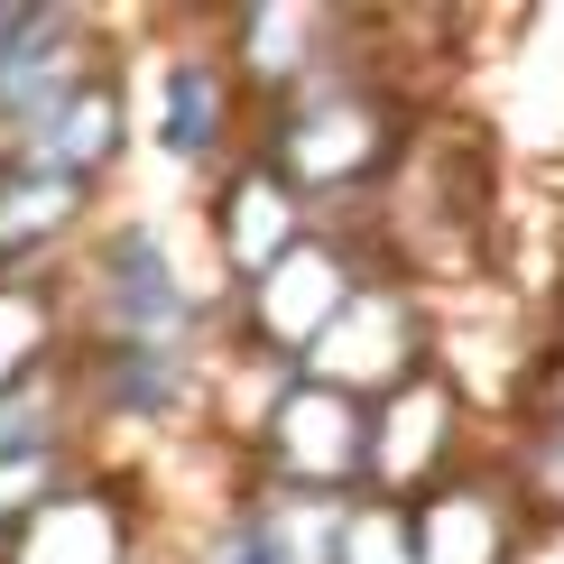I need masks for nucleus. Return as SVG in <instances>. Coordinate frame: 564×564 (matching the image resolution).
Masks as SVG:
<instances>
[{
	"instance_id": "2",
	"label": "nucleus",
	"mask_w": 564,
	"mask_h": 564,
	"mask_svg": "<svg viewBox=\"0 0 564 564\" xmlns=\"http://www.w3.org/2000/svg\"><path fill=\"white\" fill-rule=\"evenodd\" d=\"M65 305H75L84 351H214L223 288L185 278V250L158 214H102L84 250L65 260Z\"/></svg>"
},
{
	"instance_id": "12",
	"label": "nucleus",
	"mask_w": 564,
	"mask_h": 564,
	"mask_svg": "<svg viewBox=\"0 0 564 564\" xmlns=\"http://www.w3.org/2000/svg\"><path fill=\"white\" fill-rule=\"evenodd\" d=\"M195 231H204V250H214V288L231 296V288H250L269 260H288L305 231H315V214H305L288 185L241 149V158H231V167L195 195Z\"/></svg>"
},
{
	"instance_id": "4",
	"label": "nucleus",
	"mask_w": 564,
	"mask_h": 564,
	"mask_svg": "<svg viewBox=\"0 0 564 564\" xmlns=\"http://www.w3.org/2000/svg\"><path fill=\"white\" fill-rule=\"evenodd\" d=\"M139 130H149V149L167 158L195 195L250 149V93H241V75H231L223 37H214V10L176 19V29L158 37L149 93H139Z\"/></svg>"
},
{
	"instance_id": "11",
	"label": "nucleus",
	"mask_w": 564,
	"mask_h": 564,
	"mask_svg": "<svg viewBox=\"0 0 564 564\" xmlns=\"http://www.w3.org/2000/svg\"><path fill=\"white\" fill-rule=\"evenodd\" d=\"M351 19L361 10H334V0H241V10H214V37L241 75L250 111L278 102V93L315 84L324 65L351 46Z\"/></svg>"
},
{
	"instance_id": "8",
	"label": "nucleus",
	"mask_w": 564,
	"mask_h": 564,
	"mask_svg": "<svg viewBox=\"0 0 564 564\" xmlns=\"http://www.w3.org/2000/svg\"><path fill=\"white\" fill-rule=\"evenodd\" d=\"M0 564H158V509H149L139 463L93 454L75 481H56L0 536Z\"/></svg>"
},
{
	"instance_id": "10",
	"label": "nucleus",
	"mask_w": 564,
	"mask_h": 564,
	"mask_svg": "<svg viewBox=\"0 0 564 564\" xmlns=\"http://www.w3.org/2000/svg\"><path fill=\"white\" fill-rule=\"evenodd\" d=\"M408 546H416V564H536L546 536H536L528 500L509 490L500 454L481 444L454 481H435V490L408 500Z\"/></svg>"
},
{
	"instance_id": "15",
	"label": "nucleus",
	"mask_w": 564,
	"mask_h": 564,
	"mask_svg": "<svg viewBox=\"0 0 564 564\" xmlns=\"http://www.w3.org/2000/svg\"><path fill=\"white\" fill-rule=\"evenodd\" d=\"M75 351V305H65V278H10L0 288V389L37 380Z\"/></svg>"
},
{
	"instance_id": "13",
	"label": "nucleus",
	"mask_w": 564,
	"mask_h": 564,
	"mask_svg": "<svg viewBox=\"0 0 564 564\" xmlns=\"http://www.w3.org/2000/svg\"><path fill=\"white\" fill-rule=\"evenodd\" d=\"M93 223H102V195L93 185L0 149V288L10 278H65V260L84 250Z\"/></svg>"
},
{
	"instance_id": "6",
	"label": "nucleus",
	"mask_w": 564,
	"mask_h": 564,
	"mask_svg": "<svg viewBox=\"0 0 564 564\" xmlns=\"http://www.w3.org/2000/svg\"><path fill=\"white\" fill-rule=\"evenodd\" d=\"M444 361V296L426 288V278H408V269H370L361 288L343 296V315L324 324V343L305 351V380H324V389H343V398H380L398 389L408 370H426Z\"/></svg>"
},
{
	"instance_id": "5",
	"label": "nucleus",
	"mask_w": 564,
	"mask_h": 564,
	"mask_svg": "<svg viewBox=\"0 0 564 564\" xmlns=\"http://www.w3.org/2000/svg\"><path fill=\"white\" fill-rule=\"evenodd\" d=\"M241 481H269V490H305V500H361L370 490V408L324 380L288 370L278 398L260 408V426L231 444Z\"/></svg>"
},
{
	"instance_id": "14",
	"label": "nucleus",
	"mask_w": 564,
	"mask_h": 564,
	"mask_svg": "<svg viewBox=\"0 0 564 564\" xmlns=\"http://www.w3.org/2000/svg\"><path fill=\"white\" fill-rule=\"evenodd\" d=\"M130 139H139V93H130V65L111 56V65H93V75L65 93L29 139H19V158H37V167L93 185V195H111V176L130 167Z\"/></svg>"
},
{
	"instance_id": "16",
	"label": "nucleus",
	"mask_w": 564,
	"mask_h": 564,
	"mask_svg": "<svg viewBox=\"0 0 564 564\" xmlns=\"http://www.w3.org/2000/svg\"><path fill=\"white\" fill-rule=\"evenodd\" d=\"M509 490L528 500L536 536H564V416H519V426H490Z\"/></svg>"
},
{
	"instance_id": "3",
	"label": "nucleus",
	"mask_w": 564,
	"mask_h": 564,
	"mask_svg": "<svg viewBox=\"0 0 564 564\" xmlns=\"http://www.w3.org/2000/svg\"><path fill=\"white\" fill-rule=\"evenodd\" d=\"M380 269V241L343 223H315L288 260H269L250 288L223 296L214 351L223 361H260V370H305V351L324 343V324L343 315V296Z\"/></svg>"
},
{
	"instance_id": "9",
	"label": "nucleus",
	"mask_w": 564,
	"mask_h": 564,
	"mask_svg": "<svg viewBox=\"0 0 564 564\" xmlns=\"http://www.w3.org/2000/svg\"><path fill=\"white\" fill-rule=\"evenodd\" d=\"M75 389H84L93 444L214 426V351H84L75 343Z\"/></svg>"
},
{
	"instance_id": "7",
	"label": "nucleus",
	"mask_w": 564,
	"mask_h": 564,
	"mask_svg": "<svg viewBox=\"0 0 564 564\" xmlns=\"http://www.w3.org/2000/svg\"><path fill=\"white\" fill-rule=\"evenodd\" d=\"M481 444H490L481 398L463 389L444 361H426V370H408L398 389L370 398V490H361V500H398V509H408L416 490L454 481Z\"/></svg>"
},
{
	"instance_id": "1",
	"label": "nucleus",
	"mask_w": 564,
	"mask_h": 564,
	"mask_svg": "<svg viewBox=\"0 0 564 564\" xmlns=\"http://www.w3.org/2000/svg\"><path fill=\"white\" fill-rule=\"evenodd\" d=\"M426 93L408 84V19L398 10H361L351 19V46L324 65L315 84L278 93V102L250 111V158L288 185L315 223L370 231L380 195L408 167L416 130H426Z\"/></svg>"
},
{
	"instance_id": "17",
	"label": "nucleus",
	"mask_w": 564,
	"mask_h": 564,
	"mask_svg": "<svg viewBox=\"0 0 564 564\" xmlns=\"http://www.w3.org/2000/svg\"><path fill=\"white\" fill-rule=\"evenodd\" d=\"M334 564H416L408 509H398V500H351L343 509V536H334Z\"/></svg>"
}]
</instances>
